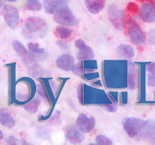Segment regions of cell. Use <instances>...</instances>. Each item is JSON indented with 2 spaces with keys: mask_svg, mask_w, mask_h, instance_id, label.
Listing matches in <instances>:
<instances>
[{
  "mask_svg": "<svg viewBox=\"0 0 155 145\" xmlns=\"http://www.w3.org/2000/svg\"><path fill=\"white\" fill-rule=\"evenodd\" d=\"M2 16L7 25L12 30L18 27L20 22L19 11L15 6L12 5H5L2 8Z\"/></svg>",
  "mask_w": 155,
  "mask_h": 145,
  "instance_id": "52a82bcc",
  "label": "cell"
},
{
  "mask_svg": "<svg viewBox=\"0 0 155 145\" xmlns=\"http://www.w3.org/2000/svg\"><path fill=\"white\" fill-rule=\"evenodd\" d=\"M154 101H155V91H154Z\"/></svg>",
  "mask_w": 155,
  "mask_h": 145,
  "instance_id": "bcb514c9",
  "label": "cell"
},
{
  "mask_svg": "<svg viewBox=\"0 0 155 145\" xmlns=\"http://www.w3.org/2000/svg\"><path fill=\"white\" fill-rule=\"evenodd\" d=\"M95 125V118L88 117L84 113H80L77 119V127L83 133H89L94 129Z\"/></svg>",
  "mask_w": 155,
  "mask_h": 145,
  "instance_id": "30bf717a",
  "label": "cell"
},
{
  "mask_svg": "<svg viewBox=\"0 0 155 145\" xmlns=\"http://www.w3.org/2000/svg\"><path fill=\"white\" fill-rule=\"evenodd\" d=\"M85 4L89 12L96 14L101 12L105 6L104 0H85Z\"/></svg>",
  "mask_w": 155,
  "mask_h": 145,
  "instance_id": "d6986e66",
  "label": "cell"
},
{
  "mask_svg": "<svg viewBox=\"0 0 155 145\" xmlns=\"http://www.w3.org/2000/svg\"><path fill=\"white\" fill-rule=\"evenodd\" d=\"M42 6L39 0H27L24 4V9L31 11H39Z\"/></svg>",
  "mask_w": 155,
  "mask_h": 145,
  "instance_id": "d4e9b609",
  "label": "cell"
},
{
  "mask_svg": "<svg viewBox=\"0 0 155 145\" xmlns=\"http://www.w3.org/2000/svg\"><path fill=\"white\" fill-rule=\"evenodd\" d=\"M127 10L129 12H131V13H136V12H139V8H138L137 5H136L135 3H130L128 5V7H127Z\"/></svg>",
  "mask_w": 155,
  "mask_h": 145,
  "instance_id": "836d02e7",
  "label": "cell"
},
{
  "mask_svg": "<svg viewBox=\"0 0 155 145\" xmlns=\"http://www.w3.org/2000/svg\"><path fill=\"white\" fill-rule=\"evenodd\" d=\"M55 33L61 39H69L72 35V30L64 26H58L55 30Z\"/></svg>",
  "mask_w": 155,
  "mask_h": 145,
  "instance_id": "484cf974",
  "label": "cell"
},
{
  "mask_svg": "<svg viewBox=\"0 0 155 145\" xmlns=\"http://www.w3.org/2000/svg\"><path fill=\"white\" fill-rule=\"evenodd\" d=\"M117 53L119 57H124L125 59H132L134 57L135 54L133 47L130 46V45H126V44L120 45L117 50Z\"/></svg>",
  "mask_w": 155,
  "mask_h": 145,
  "instance_id": "44dd1931",
  "label": "cell"
},
{
  "mask_svg": "<svg viewBox=\"0 0 155 145\" xmlns=\"http://www.w3.org/2000/svg\"><path fill=\"white\" fill-rule=\"evenodd\" d=\"M6 142H7L8 144L9 145H17L18 143V139L13 135L9 136V137L7 138V140H6Z\"/></svg>",
  "mask_w": 155,
  "mask_h": 145,
  "instance_id": "d590c367",
  "label": "cell"
},
{
  "mask_svg": "<svg viewBox=\"0 0 155 145\" xmlns=\"http://www.w3.org/2000/svg\"><path fill=\"white\" fill-rule=\"evenodd\" d=\"M56 43H57V45L63 50H68V48H69V45H68L67 42H63V41H57Z\"/></svg>",
  "mask_w": 155,
  "mask_h": 145,
  "instance_id": "74e56055",
  "label": "cell"
},
{
  "mask_svg": "<svg viewBox=\"0 0 155 145\" xmlns=\"http://www.w3.org/2000/svg\"><path fill=\"white\" fill-rule=\"evenodd\" d=\"M71 71L77 76H83V74L86 72V71L83 69V66H82L81 61L79 62V63H74L72 69H71Z\"/></svg>",
  "mask_w": 155,
  "mask_h": 145,
  "instance_id": "4dcf8cb0",
  "label": "cell"
},
{
  "mask_svg": "<svg viewBox=\"0 0 155 145\" xmlns=\"http://www.w3.org/2000/svg\"><path fill=\"white\" fill-rule=\"evenodd\" d=\"M82 76H83V78H85V79L90 81V80L94 79H98V77H99V74H98V72H85L84 74H83Z\"/></svg>",
  "mask_w": 155,
  "mask_h": 145,
  "instance_id": "d6a6232c",
  "label": "cell"
},
{
  "mask_svg": "<svg viewBox=\"0 0 155 145\" xmlns=\"http://www.w3.org/2000/svg\"><path fill=\"white\" fill-rule=\"evenodd\" d=\"M74 57L69 54H61L56 60V66L64 71H70L74 65Z\"/></svg>",
  "mask_w": 155,
  "mask_h": 145,
  "instance_id": "e0dca14e",
  "label": "cell"
},
{
  "mask_svg": "<svg viewBox=\"0 0 155 145\" xmlns=\"http://www.w3.org/2000/svg\"><path fill=\"white\" fill-rule=\"evenodd\" d=\"M155 41V31H151L149 33V43L153 44V39Z\"/></svg>",
  "mask_w": 155,
  "mask_h": 145,
  "instance_id": "f35d334b",
  "label": "cell"
},
{
  "mask_svg": "<svg viewBox=\"0 0 155 145\" xmlns=\"http://www.w3.org/2000/svg\"><path fill=\"white\" fill-rule=\"evenodd\" d=\"M27 48H28L30 56L36 61H42V60H45L48 58V52L44 48H40L38 44L30 42L27 45Z\"/></svg>",
  "mask_w": 155,
  "mask_h": 145,
  "instance_id": "4fadbf2b",
  "label": "cell"
},
{
  "mask_svg": "<svg viewBox=\"0 0 155 145\" xmlns=\"http://www.w3.org/2000/svg\"><path fill=\"white\" fill-rule=\"evenodd\" d=\"M127 32L132 42L137 46H141L145 42L146 36L142 27L133 18H130L127 19Z\"/></svg>",
  "mask_w": 155,
  "mask_h": 145,
  "instance_id": "5b68a950",
  "label": "cell"
},
{
  "mask_svg": "<svg viewBox=\"0 0 155 145\" xmlns=\"http://www.w3.org/2000/svg\"><path fill=\"white\" fill-rule=\"evenodd\" d=\"M0 123L8 128H13L15 125V119L6 109H0Z\"/></svg>",
  "mask_w": 155,
  "mask_h": 145,
  "instance_id": "ffe728a7",
  "label": "cell"
},
{
  "mask_svg": "<svg viewBox=\"0 0 155 145\" xmlns=\"http://www.w3.org/2000/svg\"><path fill=\"white\" fill-rule=\"evenodd\" d=\"M101 107L107 111L110 112V113H114L117 110V106L116 103H110V104H102Z\"/></svg>",
  "mask_w": 155,
  "mask_h": 145,
  "instance_id": "1f68e13d",
  "label": "cell"
},
{
  "mask_svg": "<svg viewBox=\"0 0 155 145\" xmlns=\"http://www.w3.org/2000/svg\"><path fill=\"white\" fill-rule=\"evenodd\" d=\"M107 14L114 27L117 30H122L126 20V14L124 11L120 10L117 6L112 5L109 6L107 9Z\"/></svg>",
  "mask_w": 155,
  "mask_h": 145,
  "instance_id": "ba28073f",
  "label": "cell"
},
{
  "mask_svg": "<svg viewBox=\"0 0 155 145\" xmlns=\"http://www.w3.org/2000/svg\"><path fill=\"white\" fill-rule=\"evenodd\" d=\"M41 101L39 98H33L30 101L25 103L24 105V110L31 113H35L38 111L39 105H40Z\"/></svg>",
  "mask_w": 155,
  "mask_h": 145,
  "instance_id": "603a6c76",
  "label": "cell"
},
{
  "mask_svg": "<svg viewBox=\"0 0 155 145\" xmlns=\"http://www.w3.org/2000/svg\"><path fill=\"white\" fill-rule=\"evenodd\" d=\"M69 0H43V8L47 14H54L58 9L68 5Z\"/></svg>",
  "mask_w": 155,
  "mask_h": 145,
  "instance_id": "2e32d148",
  "label": "cell"
},
{
  "mask_svg": "<svg viewBox=\"0 0 155 145\" xmlns=\"http://www.w3.org/2000/svg\"><path fill=\"white\" fill-rule=\"evenodd\" d=\"M146 71L148 72L147 83L150 87H155V63H146Z\"/></svg>",
  "mask_w": 155,
  "mask_h": 145,
  "instance_id": "cb8c5ba5",
  "label": "cell"
},
{
  "mask_svg": "<svg viewBox=\"0 0 155 145\" xmlns=\"http://www.w3.org/2000/svg\"><path fill=\"white\" fill-rule=\"evenodd\" d=\"M146 64L143 63L140 69L139 81H140V101H144L145 98V76H146Z\"/></svg>",
  "mask_w": 155,
  "mask_h": 145,
  "instance_id": "7402d4cb",
  "label": "cell"
},
{
  "mask_svg": "<svg viewBox=\"0 0 155 145\" xmlns=\"http://www.w3.org/2000/svg\"><path fill=\"white\" fill-rule=\"evenodd\" d=\"M93 84H95V85H98V86H102V84H101V80H97V81H95V82H93Z\"/></svg>",
  "mask_w": 155,
  "mask_h": 145,
  "instance_id": "ab89813d",
  "label": "cell"
},
{
  "mask_svg": "<svg viewBox=\"0 0 155 145\" xmlns=\"http://www.w3.org/2000/svg\"><path fill=\"white\" fill-rule=\"evenodd\" d=\"M149 1L151 4H153L154 5H155V0H149Z\"/></svg>",
  "mask_w": 155,
  "mask_h": 145,
  "instance_id": "7bdbcfd3",
  "label": "cell"
},
{
  "mask_svg": "<svg viewBox=\"0 0 155 145\" xmlns=\"http://www.w3.org/2000/svg\"><path fill=\"white\" fill-rule=\"evenodd\" d=\"M2 7V0H0V10H1Z\"/></svg>",
  "mask_w": 155,
  "mask_h": 145,
  "instance_id": "ee69618b",
  "label": "cell"
},
{
  "mask_svg": "<svg viewBox=\"0 0 155 145\" xmlns=\"http://www.w3.org/2000/svg\"><path fill=\"white\" fill-rule=\"evenodd\" d=\"M65 137L66 139L71 143H80L84 139L83 132L77 127L74 125H70L65 130Z\"/></svg>",
  "mask_w": 155,
  "mask_h": 145,
  "instance_id": "5bb4252c",
  "label": "cell"
},
{
  "mask_svg": "<svg viewBox=\"0 0 155 145\" xmlns=\"http://www.w3.org/2000/svg\"><path fill=\"white\" fill-rule=\"evenodd\" d=\"M12 45H13L14 50L15 51V52H16L17 54L19 56V57L22 60L23 63H24L26 66H27L29 67V66H31L33 63L36 62V60H33V59L32 58L28 50H27V48L24 47V45H23L21 42H20L19 41L15 40L13 42Z\"/></svg>",
  "mask_w": 155,
  "mask_h": 145,
  "instance_id": "9c48e42d",
  "label": "cell"
},
{
  "mask_svg": "<svg viewBox=\"0 0 155 145\" xmlns=\"http://www.w3.org/2000/svg\"><path fill=\"white\" fill-rule=\"evenodd\" d=\"M8 2H16L17 0H6Z\"/></svg>",
  "mask_w": 155,
  "mask_h": 145,
  "instance_id": "f6af8a7d",
  "label": "cell"
},
{
  "mask_svg": "<svg viewBox=\"0 0 155 145\" xmlns=\"http://www.w3.org/2000/svg\"><path fill=\"white\" fill-rule=\"evenodd\" d=\"M75 46L79 49L77 57L80 61L90 60V59H93V57H95V54H94L92 48L88 46L85 43L84 41L82 40V39H77L76 41Z\"/></svg>",
  "mask_w": 155,
  "mask_h": 145,
  "instance_id": "8fae6325",
  "label": "cell"
},
{
  "mask_svg": "<svg viewBox=\"0 0 155 145\" xmlns=\"http://www.w3.org/2000/svg\"><path fill=\"white\" fill-rule=\"evenodd\" d=\"M81 63L83 69L86 71V72H90V71H92L98 68V63H97V61L96 60H92V59L83 60V61H81Z\"/></svg>",
  "mask_w": 155,
  "mask_h": 145,
  "instance_id": "4316f807",
  "label": "cell"
},
{
  "mask_svg": "<svg viewBox=\"0 0 155 145\" xmlns=\"http://www.w3.org/2000/svg\"><path fill=\"white\" fill-rule=\"evenodd\" d=\"M21 143H23V144H29L28 142L26 141L25 139H22V141H21Z\"/></svg>",
  "mask_w": 155,
  "mask_h": 145,
  "instance_id": "60d3db41",
  "label": "cell"
},
{
  "mask_svg": "<svg viewBox=\"0 0 155 145\" xmlns=\"http://www.w3.org/2000/svg\"><path fill=\"white\" fill-rule=\"evenodd\" d=\"M145 120L136 117H127L123 121V127L129 137L135 140H141Z\"/></svg>",
  "mask_w": 155,
  "mask_h": 145,
  "instance_id": "277c9868",
  "label": "cell"
},
{
  "mask_svg": "<svg viewBox=\"0 0 155 145\" xmlns=\"http://www.w3.org/2000/svg\"><path fill=\"white\" fill-rule=\"evenodd\" d=\"M36 90H37L38 94L40 95L41 97L42 98V99L44 100L46 102H48L50 101V98L49 95H48V91L45 90V88L44 87V85L41 83H39L36 86Z\"/></svg>",
  "mask_w": 155,
  "mask_h": 145,
  "instance_id": "f1b7e54d",
  "label": "cell"
},
{
  "mask_svg": "<svg viewBox=\"0 0 155 145\" xmlns=\"http://www.w3.org/2000/svg\"><path fill=\"white\" fill-rule=\"evenodd\" d=\"M138 69L137 66L133 63L128 64V88L135 89L138 84Z\"/></svg>",
  "mask_w": 155,
  "mask_h": 145,
  "instance_id": "ac0fdd59",
  "label": "cell"
},
{
  "mask_svg": "<svg viewBox=\"0 0 155 145\" xmlns=\"http://www.w3.org/2000/svg\"><path fill=\"white\" fill-rule=\"evenodd\" d=\"M48 27L46 21L40 17H29L24 21L22 34L27 39L42 38L46 34Z\"/></svg>",
  "mask_w": 155,
  "mask_h": 145,
  "instance_id": "3957f363",
  "label": "cell"
},
{
  "mask_svg": "<svg viewBox=\"0 0 155 145\" xmlns=\"http://www.w3.org/2000/svg\"><path fill=\"white\" fill-rule=\"evenodd\" d=\"M77 95L83 104H105L113 103L110 97L103 90L94 89L87 85L80 84L77 89Z\"/></svg>",
  "mask_w": 155,
  "mask_h": 145,
  "instance_id": "7a4b0ae2",
  "label": "cell"
},
{
  "mask_svg": "<svg viewBox=\"0 0 155 145\" xmlns=\"http://www.w3.org/2000/svg\"><path fill=\"white\" fill-rule=\"evenodd\" d=\"M144 139L149 143L155 144V122L153 120H145L141 140Z\"/></svg>",
  "mask_w": 155,
  "mask_h": 145,
  "instance_id": "9a60e30c",
  "label": "cell"
},
{
  "mask_svg": "<svg viewBox=\"0 0 155 145\" xmlns=\"http://www.w3.org/2000/svg\"><path fill=\"white\" fill-rule=\"evenodd\" d=\"M95 143L100 145H111L113 143L112 140L106 136L99 134L95 137Z\"/></svg>",
  "mask_w": 155,
  "mask_h": 145,
  "instance_id": "f546056e",
  "label": "cell"
},
{
  "mask_svg": "<svg viewBox=\"0 0 155 145\" xmlns=\"http://www.w3.org/2000/svg\"><path fill=\"white\" fill-rule=\"evenodd\" d=\"M120 100L123 104H126L128 102V93L126 92H121L120 94Z\"/></svg>",
  "mask_w": 155,
  "mask_h": 145,
  "instance_id": "8d00e7d4",
  "label": "cell"
},
{
  "mask_svg": "<svg viewBox=\"0 0 155 145\" xmlns=\"http://www.w3.org/2000/svg\"><path fill=\"white\" fill-rule=\"evenodd\" d=\"M54 20L56 23L64 27H74L78 24L75 15L68 5L61 8L54 14Z\"/></svg>",
  "mask_w": 155,
  "mask_h": 145,
  "instance_id": "8992f818",
  "label": "cell"
},
{
  "mask_svg": "<svg viewBox=\"0 0 155 145\" xmlns=\"http://www.w3.org/2000/svg\"><path fill=\"white\" fill-rule=\"evenodd\" d=\"M2 138H3V133H2V131L0 130V141L2 140Z\"/></svg>",
  "mask_w": 155,
  "mask_h": 145,
  "instance_id": "b9f144b4",
  "label": "cell"
},
{
  "mask_svg": "<svg viewBox=\"0 0 155 145\" xmlns=\"http://www.w3.org/2000/svg\"><path fill=\"white\" fill-rule=\"evenodd\" d=\"M104 78L107 88L122 89L128 86V65L125 60L104 61Z\"/></svg>",
  "mask_w": 155,
  "mask_h": 145,
  "instance_id": "6da1fadb",
  "label": "cell"
},
{
  "mask_svg": "<svg viewBox=\"0 0 155 145\" xmlns=\"http://www.w3.org/2000/svg\"><path fill=\"white\" fill-rule=\"evenodd\" d=\"M139 14L141 19L145 22H155V5L151 2L143 3L139 8Z\"/></svg>",
  "mask_w": 155,
  "mask_h": 145,
  "instance_id": "7c38bea8",
  "label": "cell"
},
{
  "mask_svg": "<svg viewBox=\"0 0 155 145\" xmlns=\"http://www.w3.org/2000/svg\"><path fill=\"white\" fill-rule=\"evenodd\" d=\"M108 95H109V97H110V100H111L112 102L117 104L118 100H119V97H118V92H109Z\"/></svg>",
  "mask_w": 155,
  "mask_h": 145,
  "instance_id": "e575fe53",
  "label": "cell"
},
{
  "mask_svg": "<svg viewBox=\"0 0 155 145\" xmlns=\"http://www.w3.org/2000/svg\"><path fill=\"white\" fill-rule=\"evenodd\" d=\"M29 72H30L31 76L36 77L39 75H42V69L41 68L40 65L38 64L37 62H35L31 66H29Z\"/></svg>",
  "mask_w": 155,
  "mask_h": 145,
  "instance_id": "83f0119b",
  "label": "cell"
}]
</instances>
